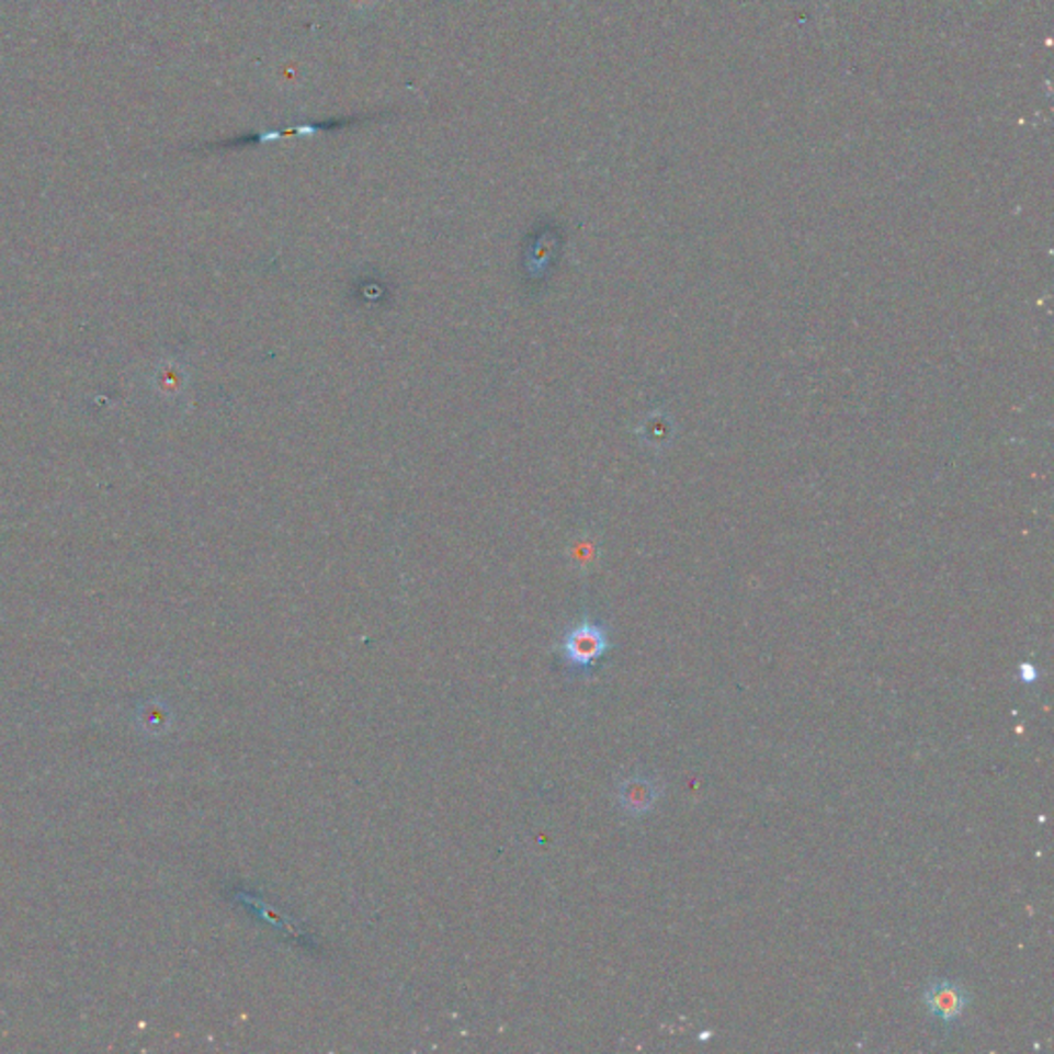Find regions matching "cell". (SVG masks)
Returning <instances> with one entry per match:
<instances>
[{"label": "cell", "instance_id": "obj_4", "mask_svg": "<svg viewBox=\"0 0 1054 1054\" xmlns=\"http://www.w3.org/2000/svg\"><path fill=\"white\" fill-rule=\"evenodd\" d=\"M1020 680L1023 684H1032L1038 680V670L1032 666V664H1021L1020 666Z\"/></svg>", "mask_w": 1054, "mask_h": 1054}, {"label": "cell", "instance_id": "obj_1", "mask_svg": "<svg viewBox=\"0 0 1054 1054\" xmlns=\"http://www.w3.org/2000/svg\"><path fill=\"white\" fill-rule=\"evenodd\" d=\"M610 649V636L600 622L583 619L570 626L560 641V653L573 671L591 670Z\"/></svg>", "mask_w": 1054, "mask_h": 1054}, {"label": "cell", "instance_id": "obj_2", "mask_svg": "<svg viewBox=\"0 0 1054 1054\" xmlns=\"http://www.w3.org/2000/svg\"><path fill=\"white\" fill-rule=\"evenodd\" d=\"M922 1001L936 1020L941 1021L943 1025H954L971 1004V995L957 983L936 981L925 988Z\"/></svg>", "mask_w": 1054, "mask_h": 1054}, {"label": "cell", "instance_id": "obj_3", "mask_svg": "<svg viewBox=\"0 0 1054 1054\" xmlns=\"http://www.w3.org/2000/svg\"><path fill=\"white\" fill-rule=\"evenodd\" d=\"M661 795V785L651 777H628L619 785V804L628 816H643L651 812Z\"/></svg>", "mask_w": 1054, "mask_h": 1054}]
</instances>
